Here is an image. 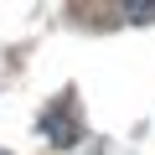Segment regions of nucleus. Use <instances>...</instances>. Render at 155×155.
Instances as JSON below:
<instances>
[{
    "instance_id": "obj_1",
    "label": "nucleus",
    "mask_w": 155,
    "mask_h": 155,
    "mask_svg": "<svg viewBox=\"0 0 155 155\" xmlns=\"http://www.w3.org/2000/svg\"><path fill=\"white\" fill-rule=\"evenodd\" d=\"M119 5H124L129 16H145V11H155V0H119Z\"/></svg>"
}]
</instances>
